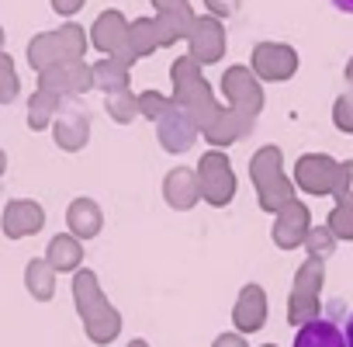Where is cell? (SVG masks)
Here are the masks:
<instances>
[{
    "instance_id": "1",
    "label": "cell",
    "mask_w": 353,
    "mask_h": 347,
    "mask_svg": "<svg viewBox=\"0 0 353 347\" xmlns=\"http://www.w3.org/2000/svg\"><path fill=\"white\" fill-rule=\"evenodd\" d=\"M291 347H346V337H343V326L332 316L319 312V316H312L298 326Z\"/></svg>"
},
{
    "instance_id": "3",
    "label": "cell",
    "mask_w": 353,
    "mask_h": 347,
    "mask_svg": "<svg viewBox=\"0 0 353 347\" xmlns=\"http://www.w3.org/2000/svg\"><path fill=\"white\" fill-rule=\"evenodd\" d=\"M329 4H332L336 11H343V15H353V0H329Z\"/></svg>"
},
{
    "instance_id": "2",
    "label": "cell",
    "mask_w": 353,
    "mask_h": 347,
    "mask_svg": "<svg viewBox=\"0 0 353 347\" xmlns=\"http://www.w3.org/2000/svg\"><path fill=\"white\" fill-rule=\"evenodd\" d=\"M343 337H346V347H353V309H350L346 319H343Z\"/></svg>"
}]
</instances>
